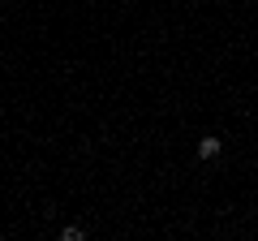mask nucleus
<instances>
[{
	"mask_svg": "<svg viewBox=\"0 0 258 241\" xmlns=\"http://www.w3.org/2000/svg\"><path fill=\"white\" fill-rule=\"evenodd\" d=\"M220 155V138H203L198 142V159H215Z\"/></svg>",
	"mask_w": 258,
	"mask_h": 241,
	"instance_id": "obj_1",
	"label": "nucleus"
}]
</instances>
